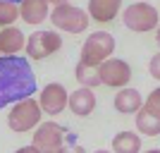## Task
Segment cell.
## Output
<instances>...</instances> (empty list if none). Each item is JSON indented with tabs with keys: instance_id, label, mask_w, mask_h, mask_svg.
I'll use <instances>...</instances> for the list:
<instances>
[{
	"instance_id": "cell-1",
	"label": "cell",
	"mask_w": 160,
	"mask_h": 153,
	"mask_svg": "<svg viewBox=\"0 0 160 153\" xmlns=\"http://www.w3.org/2000/svg\"><path fill=\"white\" fill-rule=\"evenodd\" d=\"M38 84L27 58L22 55H2L0 58V110L27 100L36 93Z\"/></svg>"
},
{
	"instance_id": "cell-2",
	"label": "cell",
	"mask_w": 160,
	"mask_h": 153,
	"mask_svg": "<svg viewBox=\"0 0 160 153\" xmlns=\"http://www.w3.org/2000/svg\"><path fill=\"white\" fill-rule=\"evenodd\" d=\"M67 144H74V134L58 122H41L33 132V146L41 153H62Z\"/></svg>"
},
{
	"instance_id": "cell-3",
	"label": "cell",
	"mask_w": 160,
	"mask_h": 153,
	"mask_svg": "<svg viewBox=\"0 0 160 153\" xmlns=\"http://www.w3.org/2000/svg\"><path fill=\"white\" fill-rule=\"evenodd\" d=\"M122 22L124 27L134 33H148L153 29L160 27V17H158V10H155L151 3L141 0V3H132L129 7H124L122 12Z\"/></svg>"
},
{
	"instance_id": "cell-4",
	"label": "cell",
	"mask_w": 160,
	"mask_h": 153,
	"mask_svg": "<svg viewBox=\"0 0 160 153\" xmlns=\"http://www.w3.org/2000/svg\"><path fill=\"white\" fill-rule=\"evenodd\" d=\"M112 53H115V36L108 31H96L84 41L79 62L88 67H100L105 60L112 58Z\"/></svg>"
},
{
	"instance_id": "cell-5",
	"label": "cell",
	"mask_w": 160,
	"mask_h": 153,
	"mask_svg": "<svg viewBox=\"0 0 160 153\" xmlns=\"http://www.w3.org/2000/svg\"><path fill=\"white\" fill-rule=\"evenodd\" d=\"M41 103L36 98H27V100H19L14 103L10 115H7V127L17 134H24V132H31L41 125Z\"/></svg>"
},
{
	"instance_id": "cell-6",
	"label": "cell",
	"mask_w": 160,
	"mask_h": 153,
	"mask_svg": "<svg viewBox=\"0 0 160 153\" xmlns=\"http://www.w3.org/2000/svg\"><path fill=\"white\" fill-rule=\"evenodd\" d=\"M50 22H53L55 29L67 33H84L91 24V17H88L86 10H81L77 5H60V7H53L50 12Z\"/></svg>"
},
{
	"instance_id": "cell-7",
	"label": "cell",
	"mask_w": 160,
	"mask_h": 153,
	"mask_svg": "<svg viewBox=\"0 0 160 153\" xmlns=\"http://www.w3.org/2000/svg\"><path fill=\"white\" fill-rule=\"evenodd\" d=\"M62 48V36L58 31H48V29H38L27 38V55L31 60H46L48 55L58 53Z\"/></svg>"
},
{
	"instance_id": "cell-8",
	"label": "cell",
	"mask_w": 160,
	"mask_h": 153,
	"mask_svg": "<svg viewBox=\"0 0 160 153\" xmlns=\"http://www.w3.org/2000/svg\"><path fill=\"white\" fill-rule=\"evenodd\" d=\"M98 72H100L103 86H110V89H127L129 79H132V67H129V62L120 60V58L105 60L98 67Z\"/></svg>"
},
{
	"instance_id": "cell-9",
	"label": "cell",
	"mask_w": 160,
	"mask_h": 153,
	"mask_svg": "<svg viewBox=\"0 0 160 153\" xmlns=\"http://www.w3.org/2000/svg\"><path fill=\"white\" fill-rule=\"evenodd\" d=\"M38 103H41V110L46 115H60L65 108H69V93L62 84L58 81H50L41 89V96H38Z\"/></svg>"
},
{
	"instance_id": "cell-10",
	"label": "cell",
	"mask_w": 160,
	"mask_h": 153,
	"mask_svg": "<svg viewBox=\"0 0 160 153\" xmlns=\"http://www.w3.org/2000/svg\"><path fill=\"white\" fill-rule=\"evenodd\" d=\"M19 17L31 27H38L41 22L50 19V3L48 0H22Z\"/></svg>"
},
{
	"instance_id": "cell-11",
	"label": "cell",
	"mask_w": 160,
	"mask_h": 153,
	"mask_svg": "<svg viewBox=\"0 0 160 153\" xmlns=\"http://www.w3.org/2000/svg\"><path fill=\"white\" fill-rule=\"evenodd\" d=\"M69 110H72L77 117H88V115L96 110V93H93V89L79 86L77 91L69 93Z\"/></svg>"
},
{
	"instance_id": "cell-12",
	"label": "cell",
	"mask_w": 160,
	"mask_h": 153,
	"mask_svg": "<svg viewBox=\"0 0 160 153\" xmlns=\"http://www.w3.org/2000/svg\"><path fill=\"white\" fill-rule=\"evenodd\" d=\"M122 10V0H88V17L100 24L112 22Z\"/></svg>"
},
{
	"instance_id": "cell-13",
	"label": "cell",
	"mask_w": 160,
	"mask_h": 153,
	"mask_svg": "<svg viewBox=\"0 0 160 153\" xmlns=\"http://www.w3.org/2000/svg\"><path fill=\"white\" fill-rule=\"evenodd\" d=\"M27 38L17 27H5L0 29V53L2 55H17L22 48H27Z\"/></svg>"
},
{
	"instance_id": "cell-14",
	"label": "cell",
	"mask_w": 160,
	"mask_h": 153,
	"mask_svg": "<svg viewBox=\"0 0 160 153\" xmlns=\"http://www.w3.org/2000/svg\"><path fill=\"white\" fill-rule=\"evenodd\" d=\"M143 103L146 100L141 98V93L136 91V89H120V93L115 96V110L122 115H136L143 108Z\"/></svg>"
},
{
	"instance_id": "cell-15",
	"label": "cell",
	"mask_w": 160,
	"mask_h": 153,
	"mask_svg": "<svg viewBox=\"0 0 160 153\" xmlns=\"http://www.w3.org/2000/svg\"><path fill=\"white\" fill-rule=\"evenodd\" d=\"M136 129L146 136H160V115L148 108H141L136 113Z\"/></svg>"
},
{
	"instance_id": "cell-16",
	"label": "cell",
	"mask_w": 160,
	"mask_h": 153,
	"mask_svg": "<svg viewBox=\"0 0 160 153\" xmlns=\"http://www.w3.org/2000/svg\"><path fill=\"white\" fill-rule=\"evenodd\" d=\"M112 153H141V136L136 132H120V134H115Z\"/></svg>"
},
{
	"instance_id": "cell-17",
	"label": "cell",
	"mask_w": 160,
	"mask_h": 153,
	"mask_svg": "<svg viewBox=\"0 0 160 153\" xmlns=\"http://www.w3.org/2000/svg\"><path fill=\"white\" fill-rule=\"evenodd\" d=\"M74 77H77V81H79L81 86H86V89H96V86L103 84V81H100L98 67H88V65H84V62H77Z\"/></svg>"
},
{
	"instance_id": "cell-18",
	"label": "cell",
	"mask_w": 160,
	"mask_h": 153,
	"mask_svg": "<svg viewBox=\"0 0 160 153\" xmlns=\"http://www.w3.org/2000/svg\"><path fill=\"white\" fill-rule=\"evenodd\" d=\"M19 17V7L17 3H10V0H0V27H12Z\"/></svg>"
},
{
	"instance_id": "cell-19",
	"label": "cell",
	"mask_w": 160,
	"mask_h": 153,
	"mask_svg": "<svg viewBox=\"0 0 160 153\" xmlns=\"http://www.w3.org/2000/svg\"><path fill=\"white\" fill-rule=\"evenodd\" d=\"M143 108H148V110H153V113L160 115V86L153 89V91L148 93V98H146V103H143Z\"/></svg>"
},
{
	"instance_id": "cell-20",
	"label": "cell",
	"mask_w": 160,
	"mask_h": 153,
	"mask_svg": "<svg viewBox=\"0 0 160 153\" xmlns=\"http://www.w3.org/2000/svg\"><path fill=\"white\" fill-rule=\"evenodd\" d=\"M148 74L160 81V53H155L153 58H151V62H148Z\"/></svg>"
},
{
	"instance_id": "cell-21",
	"label": "cell",
	"mask_w": 160,
	"mask_h": 153,
	"mask_svg": "<svg viewBox=\"0 0 160 153\" xmlns=\"http://www.w3.org/2000/svg\"><path fill=\"white\" fill-rule=\"evenodd\" d=\"M62 153H86V148L79 146V144H67V146L62 148Z\"/></svg>"
},
{
	"instance_id": "cell-22",
	"label": "cell",
	"mask_w": 160,
	"mask_h": 153,
	"mask_svg": "<svg viewBox=\"0 0 160 153\" xmlns=\"http://www.w3.org/2000/svg\"><path fill=\"white\" fill-rule=\"evenodd\" d=\"M14 153H41V151H38V148H36V146L31 144V146H22V148H17Z\"/></svg>"
},
{
	"instance_id": "cell-23",
	"label": "cell",
	"mask_w": 160,
	"mask_h": 153,
	"mask_svg": "<svg viewBox=\"0 0 160 153\" xmlns=\"http://www.w3.org/2000/svg\"><path fill=\"white\" fill-rule=\"evenodd\" d=\"M48 3H50V5H53V7H60V5H67L69 0H48Z\"/></svg>"
},
{
	"instance_id": "cell-24",
	"label": "cell",
	"mask_w": 160,
	"mask_h": 153,
	"mask_svg": "<svg viewBox=\"0 0 160 153\" xmlns=\"http://www.w3.org/2000/svg\"><path fill=\"white\" fill-rule=\"evenodd\" d=\"M155 41H158V46H160V27L155 29Z\"/></svg>"
},
{
	"instance_id": "cell-25",
	"label": "cell",
	"mask_w": 160,
	"mask_h": 153,
	"mask_svg": "<svg viewBox=\"0 0 160 153\" xmlns=\"http://www.w3.org/2000/svg\"><path fill=\"white\" fill-rule=\"evenodd\" d=\"M93 153H112V151H105V148H98V151H93Z\"/></svg>"
},
{
	"instance_id": "cell-26",
	"label": "cell",
	"mask_w": 160,
	"mask_h": 153,
	"mask_svg": "<svg viewBox=\"0 0 160 153\" xmlns=\"http://www.w3.org/2000/svg\"><path fill=\"white\" fill-rule=\"evenodd\" d=\"M143 153H160V148H151V151H143Z\"/></svg>"
},
{
	"instance_id": "cell-27",
	"label": "cell",
	"mask_w": 160,
	"mask_h": 153,
	"mask_svg": "<svg viewBox=\"0 0 160 153\" xmlns=\"http://www.w3.org/2000/svg\"><path fill=\"white\" fill-rule=\"evenodd\" d=\"M10 3H22V0H10Z\"/></svg>"
},
{
	"instance_id": "cell-28",
	"label": "cell",
	"mask_w": 160,
	"mask_h": 153,
	"mask_svg": "<svg viewBox=\"0 0 160 153\" xmlns=\"http://www.w3.org/2000/svg\"><path fill=\"white\" fill-rule=\"evenodd\" d=\"M136 3H141V0H136Z\"/></svg>"
}]
</instances>
